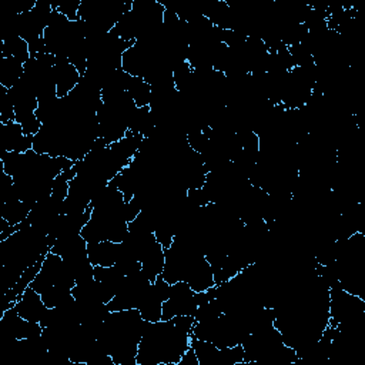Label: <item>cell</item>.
<instances>
[{"mask_svg": "<svg viewBox=\"0 0 365 365\" xmlns=\"http://www.w3.org/2000/svg\"><path fill=\"white\" fill-rule=\"evenodd\" d=\"M145 322L138 309L110 311L97 335V342L111 355L115 365H137L138 344Z\"/></svg>", "mask_w": 365, "mask_h": 365, "instance_id": "1", "label": "cell"}, {"mask_svg": "<svg viewBox=\"0 0 365 365\" xmlns=\"http://www.w3.org/2000/svg\"><path fill=\"white\" fill-rule=\"evenodd\" d=\"M190 342L191 332L173 319L147 321L138 344L137 365H178Z\"/></svg>", "mask_w": 365, "mask_h": 365, "instance_id": "2", "label": "cell"}, {"mask_svg": "<svg viewBox=\"0 0 365 365\" xmlns=\"http://www.w3.org/2000/svg\"><path fill=\"white\" fill-rule=\"evenodd\" d=\"M198 308L197 292L185 281L171 284L170 297L163 302V318L168 321L178 315H192Z\"/></svg>", "mask_w": 365, "mask_h": 365, "instance_id": "3", "label": "cell"}, {"mask_svg": "<svg viewBox=\"0 0 365 365\" xmlns=\"http://www.w3.org/2000/svg\"><path fill=\"white\" fill-rule=\"evenodd\" d=\"M33 137L23 131L17 121L0 123V148L10 153H27L33 150Z\"/></svg>", "mask_w": 365, "mask_h": 365, "instance_id": "4", "label": "cell"}, {"mask_svg": "<svg viewBox=\"0 0 365 365\" xmlns=\"http://www.w3.org/2000/svg\"><path fill=\"white\" fill-rule=\"evenodd\" d=\"M54 77H56L57 97L63 98L76 88V86L80 83L81 74L67 58L56 57Z\"/></svg>", "mask_w": 365, "mask_h": 365, "instance_id": "5", "label": "cell"}, {"mask_svg": "<svg viewBox=\"0 0 365 365\" xmlns=\"http://www.w3.org/2000/svg\"><path fill=\"white\" fill-rule=\"evenodd\" d=\"M87 255L94 267H113L121 257V242L101 241L87 244Z\"/></svg>", "mask_w": 365, "mask_h": 365, "instance_id": "6", "label": "cell"}, {"mask_svg": "<svg viewBox=\"0 0 365 365\" xmlns=\"http://www.w3.org/2000/svg\"><path fill=\"white\" fill-rule=\"evenodd\" d=\"M141 269L154 281L158 275H161L165 264V251L164 247L154 238L150 241L140 254Z\"/></svg>", "mask_w": 365, "mask_h": 365, "instance_id": "7", "label": "cell"}, {"mask_svg": "<svg viewBox=\"0 0 365 365\" xmlns=\"http://www.w3.org/2000/svg\"><path fill=\"white\" fill-rule=\"evenodd\" d=\"M16 308H17V312L20 314V317H23L27 321H34V322H40L41 318L44 317L46 311L48 309L47 305L44 304L41 295L31 287H29L20 295V298L16 302Z\"/></svg>", "mask_w": 365, "mask_h": 365, "instance_id": "8", "label": "cell"}, {"mask_svg": "<svg viewBox=\"0 0 365 365\" xmlns=\"http://www.w3.org/2000/svg\"><path fill=\"white\" fill-rule=\"evenodd\" d=\"M0 57L16 58L24 64L31 57V54L24 38H21L19 34H10L3 37L0 43Z\"/></svg>", "mask_w": 365, "mask_h": 365, "instance_id": "9", "label": "cell"}, {"mask_svg": "<svg viewBox=\"0 0 365 365\" xmlns=\"http://www.w3.org/2000/svg\"><path fill=\"white\" fill-rule=\"evenodd\" d=\"M24 76V64L16 58L0 57V86L11 88Z\"/></svg>", "mask_w": 365, "mask_h": 365, "instance_id": "10", "label": "cell"}, {"mask_svg": "<svg viewBox=\"0 0 365 365\" xmlns=\"http://www.w3.org/2000/svg\"><path fill=\"white\" fill-rule=\"evenodd\" d=\"M30 208L20 200L11 198L0 204V217L4 218L10 225H17L29 217Z\"/></svg>", "mask_w": 365, "mask_h": 365, "instance_id": "11", "label": "cell"}, {"mask_svg": "<svg viewBox=\"0 0 365 365\" xmlns=\"http://www.w3.org/2000/svg\"><path fill=\"white\" fill-rule=\"evenodd\" d=\"M127 91L130 93L131 98L134 100L137 107H147L151 103L153 90L151 86L141 77H130Z\"/></svg>", "mask_w": 365, "mask_h": 365, "instance_id": "12", "label": "cell"}, {"mask_svg": "<svg viewBox=\"0 0 365 365\" xmlns=\"http://www.w3.org/2000/svg\"><path fill=\"white\" fill-rule=\"evenodd\" d=\"M153 285V284H151ZM143 319L148 322H158L163 318V301L155 295L153 291V287H150V291L143 301V304L138 308Z\"/></svg>", "mask_w": 365, "mask_h": 365, "instance_id": "13", "label": "cell"}, {"mask_svg": "<svg viewBox=\"0 0 365 365\" xmlns=\"http://www.w3.org/2000/svg\"><path fill=\"white\" fill-rule=\"evenodd\" d=\"M178 365H200L198 358H197V355H195V352H194V349L191 346L184 352V355L181 356Z\"/></svg>", "mask_w": 365, "mask_h": 365, "instance_id": "14", "label": "cell"}]
</instances>
